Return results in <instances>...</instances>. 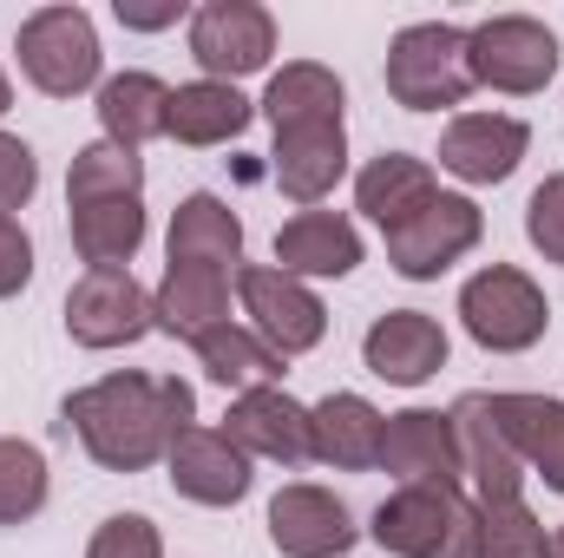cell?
Masks as SVG:
<instances>
[{
    "label": "cell",
    "instance_id": "cell-1",
    "mask_svg": "<svg viewBox=\"0 0 564 558\" xmlns=\"http://www.w3.org/2000/svg\"><path fill=\"white\" fill-rule=\"evenodd\" d=\"M59 415L106 473H144L197 420V395L177 375H106L93 388H73Z\"/></svg>",
    "mask_w": 564,
    "mask_h": 558
},
{
    "label": "cell",
    "instance_id": "cell-2",
    "mask_svg": "<svg viewBox=\"0 0 564 558\" xmlns=\"http://www.w3.org/2000/svg\"><path fill=\"white\" fill-rule=\"evenodd\" d=\"M368 539L394 558H479V506L466 486H394Z\"/></svg>",
    "mask_w": 564,
    "mask_h": 558
},
{
    "label": "cell",
    "instance_id": "cell-3",
    "mask_svg": "<svg viewBox=\"0 0 564 558\" xmlns=\"http://www.w3.org/2000/svg\"><path fill=\"white\" fill-rule=\"evenodd\" d=\"M388 93L408 112H446L473 93V66H466V26L453 20H414L394 33L388 46Z\"/></svg>",
    "mask_w": 564,
    "mask_h": 558
},
{
    "label": "cell",
    "instance_id": "cell-4",
    "mask_svg": "<svg viewBox=\"0 0 564 558\" xmlns=\"http://www.w3.org/2000/svg\"><path fill=\"white\" fill-rule=\"evenodd\" d=\"M20 73L46 93V99H79L86 86H99V26L86 7H33L20 20Z\"/></svg>",
    "mask_w": 564,
    "mask_h": 558
},
{
    "label": "cell",
    "instance_id": "cell-5",
    "mask_svg": "<svg viewBox=\"0 0 564 558\" xmlns=\"http://www.w3.org/2000/svg\"><path fill=\"white\" fill-rule=\"evenodd\" d=\"M466 66H473V86L532 99L558 73V33L532 13H492V20L466 26Z\"/></svg>",
    "mask_w": 564,
    "mask_h": 558
},
{
    "label": "cell",
    "instance_id": "cell-6",
    "mask_svg": "<svg viewBox=\"0 0 564 558\" xmlns=\"http://www.w3.org/2000/svg\"><path fill=\"white\" fill-rule=\"evenodd\" d=\"M459 322H466V335H473L479 348H492V355H525L532 342H545L552 302H545V289L525 277V270L492 264V270L466 277V289H459Z\"/></svg>",
    "mask_w": 564,
    "mask_h": 558
},
{
    "label": "cell",
    "instance_id": "cell-7",
    "mask_svg": "<svg viewBox=\"0 0 564 558\" xmlns=\"http://www.w3.org/2000/svg\"><path fill=\"white\" fill-rule=\"evenodd\" d=\"M276 53V13L257 0H204L191 13V60L204 66V79H250L263 73Z\"/></svg>",
    "mask_w": 564,
    "mask_h": 558
},
{
    "label": "cell",
    "instance_id": "cell-8",
    "mask_svg": "<svg viewBox=\"0 0 564 558\" xmlns=\"http://www.w3.org/2000/svg\"><path fill=\"white\" fill-rule=\"evenodd\" d=\"M237 296H243L250 329L276 348L282 362L322 348V335H328V309H322V296H315L302 277H282L276 264H250V270H237Z\"/></svg>",
    "mask_w": 564,
    "mask_h": 558
},
{
    "label": "cell",
    "instance_id": "cell-9",
    "mask_svg": "<svg viewBox=\"0 0 564 558\" xmlns=\"http://www.w3.org/2000/svg\"><path fill=\"white\" fill-rule=\"evenodd\" d=\"M479 237H486L479 204L459 197V191H440V197H433L426 211H414L401 230H388V264L408 282H433L440 270H453L466 250H479Z\"/></svg>",
    "mask_w": 564,
    "mask_h": 558
},
{
    "label": "cell",
    "instance_id": "cell-10",
    "mask_svg": "<svg viewBox=\"0 0 564 558\" xmlns=\"http://www.w3.org/2000/svg\"><path fill=\"white\" fill-rule=\"evenodd\" d=\"M151 329H158V315L132 270H86L66 289V335L79 348H126Z\"/></svg>",
    "mask_w": 564,
    "mask_h": 558
},
{
    "label": "cell",
    "instance_id": "cell-11",
    "mask_svg": "<svg viewBox=\"0 0 564 558\" xmlns=\"http://www.w3.org/2000/svg\"><path fill=\"white\" fill-rule=\"evenodd\" d=\"M446 415H453V440H459V486H473V506L525 500V460L512 453L506 427L492 420V401L459 395Z\"/></svg>",
    "mask_w": 564,
    "mask_h": 558
},
{
    "label": "cell",
    "instance_id": "cell-12",
    "mask_svg": "<svg viewBox=\"0 0 564 558\" xmlns=\"http://www.w3.org/2000/svg\"><path fill=\"white\" fill-rule=\"evenodd\" d=\"M171 466V486L191 500V506H237L250 493V453L224 433V427H184L177 447L164 453Z\"/></svg>",
    "mask_w": 564,
    "mask_h": 558
},
{
    "label": "cell",
    "instance_id": "cell-13",
    "mask_svg": "<svg viewBox=\"0 0 564 558\" xmlns=\"http://www.w3.org/2000/svg\"><path fill=\"white\" fill-rule=\"evenodd\" d=\"M361 526L328 486H282L270 500V546L282 558H341L355 552Z\"/></svg>",
    "mask_w": 564,
    "mask_h": 558
},
{
    "label": "cell",
    "instance_id": "cell-14",
    "mask_svg": "<svg viewBox=\"0 0 564 558\" xmlns=\"http://www.w3.org/2000/svg\"><path fill=\"white\" fill-rule=\"evenodd\" d=\"M525 151H532V126H525V119H506V112H459V119L440 132V171H453L459 184H506Z\"/></svg>",
    "mask_w": 564,
    "mask_h": 558
},
{
    "label": "cell",
    "instance_id": "cell-15",
    "mask_svg": "<svg viewBox=\"0 0 564 558\" xmlns=\"http://www.w3.org/2000/svg\"><path fill=\"white\" fill-rule=\"evenodd\" d=\"M381 466H388L401 486H459L453 415H440V408H401V415H388Z\"/></svg>",
    "mask_w": 564,
    "mask_h": 558
},
{
    "label": "cell",
    "instance_id": "cell-16",
    "mask_svg": "<svg viewBox=\"0 0 564 558\" xmlns=\"http://www.w3.org/2000/svg\"><path fill=\"white\" fill-rule=\"evenodd\" d=\"M361 362L394 382V388H421L446 368V329L426 309H388L368 335H361Z\"/></svg>",
    "mask_w": 564,
    "mask_h": 558
},
{
    "label": "cell",
    "instance_id": "cell-17",
    "mask_svg": "<svg viewBox=\"0 0 564 558\" xmlns=\"http://www.w3.org/2000/svg\"><path fill=\"white\" fill-rule=\"evenodd\" d=\"M224 433L250 453V460H276V466H302L308 460V408L289 388H250L230 401Z\"/></svg>",
    "mask_w": 564,
    "mask_h": 558
},
{
    "label": "cell",
    "instance_id": "cell-18",
    "mask_svg": "<svg viewBox=\"0 0 564 558\" xmlns=\"http://www.w3.org/2000/svg\"><path fill=\"white\" fill-rule=\"evenodd\" d=\"M381 433L388 415L361 395H328L308 408V460L335 466V473H368L381 466Z\"/></svg>",
    "mask_w": 564,
    "mask_h": 558
},
{
    "label": "cell",
    "instance_id": "cell-19",
    "mask_svg": "<svg viewBox=\"0 0 564 558\" xmlns=\"http://www.w3.org/2000/svg\"><path fill=\"white\" fill-rule=\"evenodd\" d=\"M270 178H276L282 197L322 204V197L348 178V132H341V126H295V132H276Z\"/></svg>",
    "mask_w": 564,
    "mask_h": 558
},
{
    "label": "cell",
    "instance_id": "cell-20",
    "mask_svg": "<svg viewBox=\"0 0 564 558\" xmlns=\"http://www.w3.org/2000/svg\"><path fill=\"white\" fill-rule=\"evenodd\" d=\"M151 315H158L164 335H184V342L224 329L230 322V270H217V264H171L164 282L151 289Z\"/></svg>",
    "mask_w": 564,
    "mask_h": 558
},
{
    "label": "cell",
    "instance_id": "cell-21",
    "mask_svg": "<svg viewBox=\"0 0 564 558\" xmlns=\"http://www.w3.org/2000/svg\"><path fill=\"white\" fill-rule=\"evenodd\" d=\"M361 264V230L341 211H295L276 230V270L282 277H348Z\"/></svg>",
    "mask_w": 564,
    "mask_h": 558
},
{
    "label": "cell",
    "instance_id": "cell-22",
    "mask_svg": "<svg viewBox=\"0 0 564 558\" xmlns=\"http://www.w3.org/2000/svg\"><path fill=\"white\" fill-rule=\"evenodd\" d=\"M257 106L224 86V79H191V86H171V112H164V139L191 144V151H210V144H230L250 132Z\"/></svg>",
    "mask_w": 564,
    "mask_h": 558
},
{
    "label": "cell",
    "instance_id": "cell-23",
    "mask_svg": "<svg viewBox=\"0 0 564 558\" xmlns=\"http://www.w3.org/2000/svg\"><path fill=\"white\" fill-rule=\"evenodd\" d=\"M440 197V184H433V164L414 158V151H381V158H368L361 164V178H355V211L361 217H375L381 224V237L388 230H401L414 211H426Z\"/></svg>",
    "mask_w": 564,
    "mask_h": 558
},
{
    "label": "cell",
    "instance_id": "cell-24",
    "mask_svg": "<svg viewBox=\"0 0 564 558\" xmlns=\"http://www.w3.org/2000/svg\"><path fill=\"white\" fill-rule=\"evenodd\" d=\"M486 401H492V420L506 427L512 453L525 460V473L564 493V401L552 395H486Z\"/></svg>",
    "mask_w": 564,
    "mask_h": 558
},
{
    "label": "cell",
    "instance_id": "cell-25",
    "mask_svg": "<svg viewBox=\"0 0 564 558\" xmlns=\"http://www.w3.org/2000/svg\"><path fill=\"white\" fill-rule=\"evenodd\" d=\"M197 348V362H204V375L217 382V388H230V395H250V388H282V355L250 329V322H224V329H210V335H197L191 342Z\"/></svg>",
    "mask_w": 564,
    "mask_h": 558
},
{
    "label": "cell",
    "instance_id": "cell-26",
    "mask_svg": "<svg viewBox=\"0 0 564 558\" xmlns=\"http://www.w3.org/2000/svg\"><path fill=\"white\" fill-rule=\"evenodd\" d=\"M237 257H243V217L224 197L191 191L171 211V264H217V270H230Z\"/></svg>",
    "mask_w": 564,
    "mask_h": 558
},
{
    "label": "cell",
    "instance_id": "cell-27",
    "mask_svg": "<svg viewBox=\"0 0 564 558\" xmlns=\"http://www.w3.org/2000/svg\"><path fill=\"white\" fill-rule=\"evenodd\" d=\"M144 244V204L139 197H93L73 204V250L86 270H126Z\"/></svg>",
    "mask_w": 564,
    "mask_h": 558
},
{
    "label": "cell",
    "instance_id": "cell-28",
    "mask_svg": "<svg viewBox=\"0 0 564 558\" xmlns=\"http://www.w3.org/2000/svg\"><path fill=\"white\" fill-rule=\"evenodd\" d=\"M341 106H348L341 79H335L328 66H315V60H289L276 79H270V93H263V112H270L276 132H295V126H341Z\"/></svg>",
    "mask_w": 564,
    "mask_h": 558
},
{
    "label": "cell",
    "instance_id": "cell-29",
    "mask_svg": "<svg viewBox=\"0 0 564 558\" xmlns=\"http://www.w3.org/2000/svg\"><path fill=\"white\" fill-rule=\"evenodd\" d=\"M164 112H171V86L158 73H112L99 86V126H106V139L126 144V151L164 139Z\"/></svg>",
    "mask_w": 564,
    "mask_h": 558
},
{
    "label": "cell",
    "instance_id": "cell-30",
    "mask_svg": "<svg viewBox=\"0 0 564 558\" xmlns=\"http://www.w3.org/2000/svg\"><path fill=\"white\" fill-rule=\"evenodd\" d=\"M144 191V158L126 144L99 139L86 151H73V171H66V204H93V197H139Z\"/></svg>",
    "mask_w": 564,
    "mask_h": 558
},
{
    "label": "cell",
    "instance_id": "cell-31",
    "mask_svg": "<svg viewBox=\"0 0 564 558\" xmlns=\"http://www.w3.org/2000/svg\"><path fill=\"white\" fill-rule=\"evenodd\" d=\"M479 558H552V533L525 500L479 506Z\"/></svg>",
    "mask_w": 564,
    "mask_h": 558
},
{
    "label": "cell",
    "instance_id": "cell-32",
    "mask_svg": "<svg viewBox=\"0 0 564 558\" xmlns=\"http://www.w3.org/2000/svg\"><path fill=\"white\" fill-rule=\"evenodd\" d=\"M46 506V453L33 440H0V526H20Z\"/></svg>",
    "mask_w": 564,
    "mask_h": 558
},
{
    "label": "cell",
    "instance_id": "cell-33",
    "mask_svg": "<svg viewBox=\"0 0 564 558\" xmlns=\"http://www.w3.org/2000/svg\"><path fill=\"white\" fill-rule=\"evenodd\" d=\"M525 237L545 264H564V171H552L525 204Z\"/></svg>",
    "mask_w": 564,
    "mask_h": 558
},
{
    "label": "cell",
    "instance_id": "cell-34",
    "mask_svg": "<svg viewBox=\"0 0 564 558\" xmlns=\"http://www.w3.org/2000/svg\"><path fill=\"white\" fill-rule=\"evenodd\" d=\"M86 558H164V539H158V526H151L144 513H112V519L93 533Z\"/></svg>",
    "mask_w": 564,
    "mask_h": 558
},
{
    "label": "cell",
    "instance_id": "cell-35",
    "mask_svg": "<svg viewBox=\"0 0 564 558\" xmlns=\"http://www.w3.org/2000/svg\"><path fill=\"white\" fill-rule=\"evenodd\" d=\"M33 191H40V158H33V144L13 139V132H0V217L26 211Z\"/></svg>",
    "mask_w": 564,
    "mask_h": 558
},
{
    "label": "cell",
    "instance_id": "cell-36",
    "mask_svg": "<svg viewBox=\"0 0 564 558\" xmlns=\"http://www.w3.org/2000/svg\"><path fill=\"white\" fill-rule=\"evenodd\" d=\"M33 282V237L20 230V217H0V302L20 296Z\"/></svg>",
    "mask_w": 564,
    "mask_h": 558
},
{
    "label": "cell",
    "instance_id": "cell-37",
    "mask_svg": "<svg viewBox=\"0 0 564 558\" xmlns=\"http://www.w3.org/2000/svg\"><path fill=\"white\" fill-rule=\"evenodd\" d=\"M112 13H119V26L158 33V26H177V20H184V0H119Z\"/></svg>",
    "mask_w": 564,
    "mask_h": 558
},
{
    "label": "cell",
    "instance_id": "cell-38",
    "mask_svg": "<svg viewBox=\"0 0 564 558\" xmlns=\"http://www.w3.org/2000/svg\"><path fill=\"white\" fill-rule=\"evenodd\" d=\"M7 106H13V86H7V73H0V119H7Z\"/></svg>",
    "mask_w": 564,
    "mask_h": 558
},
{
    "label": "cell",
    "instance_id": "cell-39",
    "mask_svg": "<svg viewBox=\"0 0 564 558\" xmlns=\"http://www.w3.org/2000/svg\"><path fill=\"white\" fill-rule=\"evenodd\" d=\"M552 558H564V526H558V533H552Z\"/></svg>",
    "mask_w": 564,
    "mask_h": 558
}]
</instances>
